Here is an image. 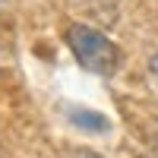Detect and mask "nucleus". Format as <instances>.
<instances>
[{"label":"nucleus","instance_id":"1","mask_svg":"<svg viewBox=\"0 0 158 158\" xmlns=\"http://www.w3.org/2000/svg\"><path fill=\"white\" fill-rule=\"evenodd\" d=\"M67 44L73 51L76 63L95 76H114L117 67H120V48L92 25H82V22L67 25Z\"/></svg>","mask_w":158,"mask_h":158},{"label":"nucleus","instance_id":"2","mask_svg":"<svg viewBox=\"0 0 158 158\" xmlns=\"http://www.w3.org/2000/svg\"><path fill=\"white\" fill-rule=\"evenodd\" d=\"M70 117H79V120H73L76 127H85V130H95V133H104L111 123L104 120L101 114H92V111H79V108H73L70 111Z\"/></svg>","mask_w":158,"mask_h":158},{"label":"nucleus","instance_id":"3","mask_svg":"<svg viewBox=\"0 0 158 158\" xmlns=\"http://www.w3.org/2000/svg\"><path fill=\"white\" fill-rule=\"evenodd\" d=\"M63 158H104V155L92 152V149H67V152H63Z\"/></svg>","mask_w":158,"mask_h":158},{"label":"nucleus","instance_id":"4","mask_svg":"<svg viewBox=\"0 0 158 158\" xmlns=\"http://www.w3.org/2000/svg\"><path fill=\"white\" fill-rule=\"evenodd\" d=\"M149 70H152V76H155V82H158V54H152V60H149Z\"/></svg>","mask_w":158,"mask_h":158}]
</instances>
